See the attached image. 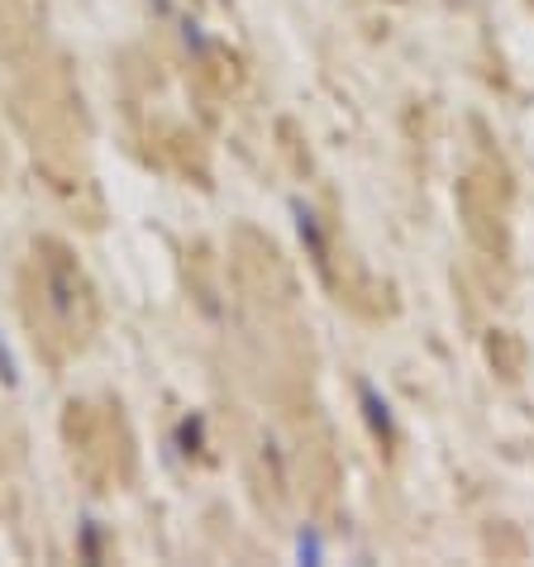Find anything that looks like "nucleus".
Listing matches in <instances>:
<instances>
[{
  "label": "nucleus",
  "instance_id": "7ed1b4c3",
  "mask_svg": "<svg viewBox=\"0 0 534 567\" xmlns=\"http://www.w3.org/2000/svg\"><path fill=\"white\" fill-rule=\"evenodd\" d=\"M296 210V225H301V239H310V248H316V258L325 262V239H320V229H316V215H310L306 206H291Z\"/></svg>",
  "mask_w": 534,
  "mask_h": 567
},
{
  "label": "nucleus",
  "instance_id": "f257e3e1",
  "mask_svg": "<svg viewBox=\"0 0 534 567\" xmlns=\"http://www.w3.org/2000/svg\"><path fill=\"white\" fill-rule=\"evenodd\" d=\"M358 401H363V415H368V424H372V434H377V439H391V434H397L391 405L377 396V386H372V382H358Z\"/></svg>",
  "mask_w": 534,
  "mask_h": 567
},
{
  "label": "nucleus",
  "instance_id": "f03ea898",
  "mask_svg": "<svg viewBox=\"0 0 534 567\" xmlns=\"http://www.w3.org/2000/svg\"><path fill=\"white\" fill-rule=\"evenodd\" d=\"M0 382H6V386H20V358H14L6 329H0Z\"/></svg>",
  "mask_w": 534,
  "mask_h": 567
},
{
  "label": "nucleus",
  "instance_id": "20e7f679",
  "mask_svg": "<svg viewBox=\"0 0 534 567\" xmlns=\"http://www.w3.org/2000/svg\"><path fill=\"white\" fill-rule=\"evenodd\" d=\"M296 548H301V558H306V563H320V558H325V544H320V534H316V529H306Z\"/></svg>",
  "mask_w": 534,
  "mask_h": 567
}]
</instances>
